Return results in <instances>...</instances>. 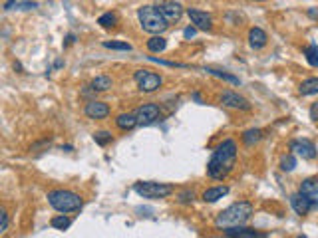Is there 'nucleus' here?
<instances>
[{"label":"nucleus","instance_id":"f257e3e1","mask_svg":"<svg viewBox=\"0 0 318 238\" xmlns=\"http://www.w3.org/2000/svg\"><path fill=\"white\" fill-rule=\"evenodd\" d=\"M237 155H239V151H237V143L233 139L221 141L211 153V159L207 163V175L215 181H225L237 165Z\"/></svg>","mask_w":318,"mask_h":238},{"label":"nucleus","instance_id":"f03ea898","mask_svg":"<svg viewBox=\"0 0 318 238\" xmlns=\"http://www.w3.org/2000/svg\"><path fill=\"white\" fill-rule=\"evenodd\" d=\"M253 204L249 201H239L227 206L225 210L219 212V216L215 218V226L217 228H227V226H239L245 224L251 216H253Z\"/></svg>","mask_w":318,"mask_h":238},{"label":"nucleus","instance_id":"7ed1b4c3","mask_svg":"<svg viewBox=\"0 0 318 238\" xmlns=\"http://www.w3.org/2000/svg\"><path fill=\"white\" fill-rule=\"evenodd\" d=\"M48 203L50 206L56 210V212H64V214H70V212H78L82 206H84V199L74 193V191H68V189H54L48 193Z\"/></svg>","mask_w":318,"mask_h":238},{"label":"nucleus","instance_id":"20e7f679","mask_svg":"<svg viewBox=\"0 0 318 238\" xmlns=\"http://www.w3.org/2000/svg\"><path fill=\"white\" fill-rule=\"evenodd\" d=\"M137 20L141 24V30L149 32V34H163L169 28L167 18L159 12L157 6H141V8H137Z\"/></svg>","mask_w":318,"mask_h":238},{"label":"nucleus","instance_id":"39448f33","mask_svg":"<svg viewBox=\"0 0 318 238\" xmlns=\"http://www.w3.org/2000/svg\"><path fill=\"white\" fill-rule=\"evenodd\" d=\"M133 191L141 197V199H167L169 195H173L175 187L169 183H155V181H139L133 185Z\"/></svg>","mask_w":318,"mask_h":238},{"label":"nucleus","instance_id":"423d86ee","mask_svg":"<svg viewBox=\"0 0 318 238\" xmlns=\"http://www.w3.org/2000/svg\"><path fill=\"white\" fill-rule=\"evenodd\" d=\"M133 80L137 82V90L141 94H153L163 86V77L155 71H147V69H137L133 73Z\"/></svg>","mask_w":318,"mask_h":238},{"label":"nucleus","instance_id":"0eeeda50","mask_svg":"<svg viewBox=\"0 0 318 238\" xmlns=\"http://www.w3.org/2000/svg\"><path fill=\"white\" fill-rule=\"evenodd\" d=\"M133 113H135L139 125H153L161 119V107L157 103H143Z\"/></svg>","mask_w":318,"mask_h":238},{"label":"nucleus","instance_id":"6e6552de","mask_svg":"<svg viewBox=\"0 0 318 238\" xmlns=\"http://www.w3.org/2000/svg\"><path fill=\"white\" fill-rule=\"evenodd\" d=\"M155 6L159 8V12L167 18V22H169V24L179 22V20H181V16H183V12H185V8H183L177 0H157V2H155Z\"/></svg>","mask_w":318,"mask_h":238},{"label":"nucleus","instance_id":"1a4fd4ad","mask_svg":"<svg viewBox=\"0 0 318 238\" xmlns=\"http://www.w3.org/2000/svg\"><path fill=\"white\" fill-rule=\"evenodd\" d=\"M219 100L225 107H229V109H237V111H251V103L247 98H243V96H239L237 92H231V90H225L221 96H219Z\"/></svg>","mask_w":318,"mask_h":238},{"label":"nucleus","instance_id":"9d476101","mask_svg":"<svg viewBox=\"0 0 318 238\" xmlns=\"http://www.w3.org/2000/svg\"><path fill=\"white\" fill-rule=\"evenodd\" d=\"M187 16L191 18V24L197 30H203V32L213 30V18H211V14H207V12L199 10V8H187Z\"/></svg>","mask_w":318,"mask_h":238},{"label":"nucleus","instance_id":"9b49d317","mask_svg":"<svg viewBox=\"0 0 318 238\" xmlns=\"http://www.w3.org/2000/svg\"><path fill=\"white\" fill-rule=\"evenodd\" d=\"M290 149H292L298 157L308 159V161L316 159V155H318L316 145H314L310 139H296V141H292V143H290Z\"/></svg>","mask_w":318,"mask_h":238},{"label":"nucleus","instance_id":"f8f14e48","mask_svg":"<svg viewBox=\"0 0 318 238\" xmlns=\"http://www.w3.org/2000/svg\"><path fill=\"white\" fill-rule=\"evenodd\" d=\"M84 115L88 119H105L110 115V105L105 102H97V100H90V102L84 105Z\"/></svg>","mask_w":318,"mask_h":238},{"label":"nucleus","instance_id":"ddd939ff","mask_svg":"<svg viewBox=\"0 0 318 238\" xmlns=\"http://www.w3.org/2000/svg\"><path fill=\"white\" fill-rule=\"evenodd\" d=\"M223 234L229 238H258V236H267L264 232H258L254 228H247V226H227L223 228Z\"/></svg>","mask_w":318,"mask_h":238},{"label":"nucleus","instance_id":"4468645a","mask_svg":"<svg viewBox=\"0 0 318 238\" xmlns=\"http://www.w3.org/2000/svg\"><path fill=\"white\" fill-rule=\"evenodd\" d=\"M298 193L304 195V197L312 203L314 208H318V181L316 179H312V177H310V179H304V181L300 183Z\"/></svg>","mask_w":318,"mask_h":238},{"label":"nucleus","instance_id":"2eb2a0df","mask_svg":"<svg viewBox=\"0 0 318 238\" xmlns=\"http://www.w3.org/2000/svg\"><path fill=\"white\" fill-rule=\"evenodd\" d=\"M290 206H292V210L296 212V214H300V216H306L314 206L312 203L304 197V195H300V193H294V195H290Z\"/></svg>","mask_w":318,"mask_h":238},{"label":"nucleus","instance_id":"dca6fc26","mask_svg":"<svg viewBox=\"0 0 318 238\" xmlns=\"http://www.w3.org/2000/svg\"><path fill=\"white\" fill-rule=\"evenodd\" d=\"M227 195H229V187L219 185V187H209L207 191H203L201 199L205 203H217V201H221L223 197H227Z\"/></svg>","mask_w":318,"mask_h":238},{"label":"nucleus","instance_id":"f3484780","mask_svg":"<svg viewBox=\"0 0 318 238\" xmlns=\"http://www.w3.org/2000/svg\"><path fill=\"white\" fill-rule=\"evenodd\" d=\"M267 42H269V36L267 32L262 30V28H251L249 30V44H251V48L254 50H260V48H264L267 46Z\"/></svg>","mask_w":318,"mask_h":238},{"label":"nucleus","instance_id":"a211bd4d","mask_svg":"<svg viewBox=\"0 0 318 238\" xmlns=\"http://www.w3.org/2000/svg\"><path fill=\"white\" fill-rule=\"evenodd\" d=\"M116 125H118V129H122V131H131V129L137 127L139 123H137L135 113H120V115L116 117Z\"/></svg>","mask_w":318,"mask_h":238},{"label":"nucleus","instance_id":"6ab92c4d","mask_svg":"<svg viewBox=\"0 0 318 238\" xmlns=\"http://www.w3.org/2000/svg\"><path fill=\"white\" fill-rule=\"evenodd\" d=\"M300 96H316L318 94V77H308L298 86Z\"/></svg>","mask_w":318,"mask_h":238},{"label":"nucleus","instance_id":"aec40b11","mask_svg":"<svg viewBox=\"0 0 318 238\" xmlns=\"http://www.w3.org/2000/svg\"><path fill=\"white\" fill-rule=\"evenodd\" d=\"M90 86L94 88L95 92H108V90H112V86H114V80H112L110 75H103V73H101V75H95Z\"/></svg>","mask_w":318,"mask_h":238},{"label":"nucleus","instance_id":"412c9836","mask_svg":"<svg viewBox=\"0 0 318 238\" xmlns=\"http://www.w3.org/2000/svg\"><path fill=\"white\" fill-rule=\"evenodd\" d=\"M262 137H264V133H262L260 129H247V131L241 135V141H243V145H247V147H254Z\"/></svg>","mask_w":318,"mask_h":238},{"label":"nucleus","instance_id":"4be33fe9","mask_svg":"<svg viewBox=\"0 0 318 238\" xmlns=\"http://www.w3.org/2000/svg\"><path fill=\"white\" fill-rule=\"evenodd\" d=\"M165 48H167V40H165L161 34H153L149 40H147V50H149V52H153V54L163 52Z\"/></svg>","mask_w":318,"mask_h":238},{"label":"nucleus","instance_id":"5701e85b","mask_svg":"<svg viewBox=\"0 0 318 238\" xmlns=\"http://www.w3.org/2000/svg\"><path fill=\"white\" fill-rule=\"evenodd\" d=\"M50 226H52V228H56V230H68V228L72 226V218H70V216H66L64 212H60V214L52 216Z\"/></svg>","mask_w":318,"mask_h":238},{"label":"nucleus","instance_id":"b1692460","mask_svg":"<svg viewBox=\"0 0 318 238\" xmlns=\"http://www.w3.org/2000/svg\"><path fill=\"white\" fill-rule=\"evenodd\" d=\"M38 4L36 2H32V0H24V2H20V0H8L6 4H4V10L8 12V10H14V8H18V10H32V8H36Z\"/></svg>","mask_w":318,"mask_h":238},{"label":"nucleus","instance_id":"393cba45","mask_svg":"<svg viewBox=\"0 0 318 238\" xmlns=\"http://www.w3.org/2000/svg\"><path fill=\"white\" fill-rule=\"evenodd\" d=\"M97 24H99L101 28L110 30V28H114V26L118 24V14H114V12H105V14H101V16L97 18Z\"/></svg>","mask_w":318,"mask_h":238},{"label":"nucleus","instance_id":"a878e982","mask_svg":"<svg viewBox=\"0 0 318 238\" xmlns=\"http://www.w3.org/2000/svg\"><path fill=\"white\" fill-rule=\"evenodd\" d=\"M304 56H306V62L312 66V68H318V46L316 44H310L304 48Z\"/></svg>","mask_w":318,"mask_h":238},{"label":"nucleus","instance_id":"bb28decb","mask_svg":"<svg viewBox=\"0 0 318 238\" xmlns=\"http://www.w3.org/2000/svg\"><path fill=\"white\" fill-rule=\"evenodd\" d=\"M209 73H213V75H217V77H221L225 82H229V84H233V86H241V80L237 77V75H231V73H227V71H221V69H213V68H207Z\"/></svg>","mask_w":318,"mask_h":238},{"label":"nucleus","instance_id":"cd10ccee","mask_svg":"<svg viewBox=\"0 0 318 238\" xmlns=\"http://www.w3.org/2000/svg\"><path fill=\"white\" fill-rule=\"evenodd\" d=\"M112 139H114V137H112V133H110V131H103V129H101V131H95V133H94V141L97 143V145H99V147H105V145H110V143H112Z\"/></svg>","mask_w":318,"mask_h":238},{"label":"nucleus","instance_id":"c85d7f7f","mask_svg":"<svg viewBox=\"0 0 318 238\" xmlns=\"http://www.w3.org/2000/svg\"><path fill=\"white\" fill-rule=\"evenodd\" d=\"M294 167H296V159H294V155H285V157L281 159V171L290 173V171H294Z\"/></svg>","mask_w":318,"mask_h":238},{"label":"nucleus","instance_id":"c756f323","mask_svg":"<svg viewBox=\"0 0 318 238\" xmlns=\"http://www.w3.org/2000/svg\"><path fill=\"white\" fill-rule=\"evenodd\" d=\"M103 48H108V50L131 52V44H127V42H103Z\"/></svg>","mask_w":318,"mask_h":238},{"label":"nucleus","instance_id":"7c9ffc66","mask_svg":"<svg viewBox=\"0 0 318 238\" xmlns=\"http://www.w3.org/2000/svg\"><path fill=\"white\" fill-rule=\"evenodd\" d=\"M177 201H179L181 204H191L193 201H195V193L189 191V189H187V191H181V193L177 195Z\"/></svg>","mask_w":318,"mask_h":238},{"label":"nucleus","instance_id":"2f4dec72","mask_svg":"<svg viewBox=\"0 0 318 238\" xmlns=\"http://www.w3.org/2000/svg\"><path fill=\"white\" fill-rule=\"evenodd\" d=\"M8 230V212H6V208H2L0 210V234H4Z\"/></svg>","mask_w":318,"mask_h":238},{"label":"nucleus","instance_id":"473e14b6","mask_svg":"<svg viewBox=\"0 0 318 238\" xmlns=\"http://www.w3.org/2000/svg\"><path fill=\"white\" fill-rule=\"evenodd\" d=\"M195 34H197V28H195V26H187V28L183 30V36H185L187 40H191V38H195Z\"/></svg>","mask_w":318,"mask_h":238},{"label":"nucleus","instance_id":"72a5a7b5","mask_svg":"<svg viewBox=\"0 0 318 238\" xmlns=\"http://www.w3.org/2000/svg\"><path fill=\"white\" fill-rule=\"evenodd\" d=\"M310 119H312V121H318V102L310 105Z\"/></svg>","mask_w":318,"mask_h":238},{"label":"nucleus","instance_id":"f704fd0d","mask_svg":"<svg viewBox=\"0 0 318 238\" xmlns=\"http://www.w3.org/2000/svg\"><path fill=\"white\" fill-rule=\"evenodd\" d=\"M306 14H308L310 18H314V20H318V10H316V8H308V10H306Z\"/></svg>","mask_w":318,"mask_h":238}]
</instances>
